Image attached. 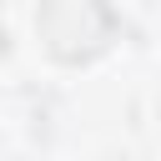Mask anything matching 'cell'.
<instances>
[{
    "label": "cell",
    "mask_w": 161,
    "mask_h": 161,
    "mask_svg": "<svg viewBox=\"0 0 161 161\" xmlns=\"http://www.w3.org/2000/svg\"><path fill=\"white\" fill-rule=\"evenodd\" d=\"M35 30H40V40L55 60L80 65V60H96L111 45L116 15H111L106 0H40Z\"/></svg>",
    "instance_id": "cell-1"
}]
</instances>
